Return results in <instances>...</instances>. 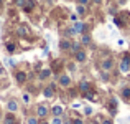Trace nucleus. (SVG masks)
<instances>
[{"label":"nucleus","instance_id":"obj_1","mask_svg":"<svg viewBox=\"0 0 130 124\" xmlns=\"http://www.w3.org/2000/svg\"><path fill=\"white\" fill-rule=\"evenodd\" d=\"M120 71H122V73H128V71H130V56H128V55H125L124 60H122Z\"/></svg>","mask_w":130,"mask_h":124},{"label":"nucleus","instance_id":"obj_2","mask_svg":"<svg viewBox=\"0 0 130 124\" xmlns=\"http://www.w3.org/2000/svg\"><path fill=\"white\" fill-rule=\"evenodd\" d=\"M28 27H25V25H20V27H17V35L18 36H22V38H26L28 36Z\"/></svg>","mask_w":130,"mask_h":124},{"label":"nucleus","instance_id":"obj_3","mask_svg":"<svg viewBox=\"0 0 130 124\" xmlns=\"http://www.w3.org/2000/svg\"><path fill=\"white\" fill-rule=\"evenodd\" d=\"M112 66H114V61H112L110 58H105V60L101 63V68H102L104 71H110V70H112Z\"/></svg>","mask_w":130,"mask_h":124},{"label":"nucleus","instance_id":"obj_4","mask_svg":"<svg viewBox=\"0 0 130 124\" xmlns=\"http://www.w3.org/2000/svg\"><path fill=\"white\" fill-rule=\"evenodd\" d=\"M73 28H74V32H76V33H84V32H86V23H83V22H76Z\"/></svg>","mask_w":130,"mask_h":124},{"label":"nucleus","instance_id":"obj_5","mask_svg":"<svg viewBox=\"0 0 130 124\" xmlns=\"http://www.w3.org/2000/svg\"><path fill=\"white\" fill-rule=\"evenodd\" d=\"M59 84L64 86V88H66V86H69V84H71V78L66 76V75H64V76H61V78H59Z\"/></svg>","mask_w":130,"mask_h":124},{"label":"nucleus","instance_id":"obj_6","mask_svg":"<svg viewBox=\"0 0 130 124\" xmlns=\"http://www.w3.org/2000/svg\"><path fill=\"white\" fill-rule=\"evenodd\" d=\"M23 8H25V12H30V10L35 8V0H26L25 5H23Z\"/></svg>","mask_w":130,"mask_h":124},{"label":"nucleus","instance_id":"obj_7","mask_svg":"<svg viewBox=\"0 0 130 124\" xmlns=\"http://www.w3.org/2000/svg\"><path fill=\"white\" fill-rule=\"evenodd\" d=\"M59 48H61V50H71V41L69 40H61Z\"/></svg>","mask_w":130,"mask_h":124},{"label":"nucleus","instance_id":"obj_8","mask_svg":"<svg viewBox=\"0 0 130 124\" xmlns=\"http://www.w3.org/2000/svg\"><path fill=\"white\" fill-rule=\"evenodd\" d=\"M15 78H17V81L18 83H23L26 80V73H23V71H18V73L15 75Z\"/></svg>","mask_w":130,"mask_h":124},{"label":"nucleus","instance_id":"obj_9","mask_svg":"<svg viewBox=\"0 0 130 124\" xmlns=\"http://www.w3.org/2000/svg\"><path fill=\"white\" fill-rule=\"evenodd\" d=\"M89 88H91V86H89V83H87V81H81V83H79V89H81L83 93H87V91H89Z\"/></svg>","mask_w":130,"mask_h":124},{"label":"nucleus","instance_id":"obj_10","mask_svg":"<svg viewBox=\"0 0 130 124\" xmlns=\"http://www.w3.org/2000/svg\"><path fill=\"white\" fill-rule=\"evenodd\" d=\"M84 60H86V53L83 50L76 51V61H84Z\"/></svg>","mask_w":130,"mask_h":124},{"label":"nucleus","instance_id":"obj_11","mask_svg":"<svg viewBox=\"0 0 130 124\" xmlns=\"http://www.w3.org/2000/svg\"><path fill=\"white\" fill-rule=\"evenodd\" d=\"M46 114H48V108H46V106H38V116L44 118Z\"/></svg>","mask_w":130,"mask_h":124},{"label":"nucleus","instance_id":"obj_12","mask_svg":"<svg viewBox=\"0 0 130 124\" xmlns=\"http://www.w3.org/2000/svg\"><path fill=\"white\" fill-rule=\"evenodd\" d=\"M7 108H8L10 113H13V111H17V109H18V104H17L15 101H10L8 104H7Z\"/></svg>","mask_w":130,"mask_h":124},{"label":"nucleus","instance_id":"obj_13","mask_svg":"<svg viewBox=\"0 0 130 124\" xmlns=\"http://www.w3.org/2000/svg\"><path fill=\"white\" fill-rule=\"evenodd\" d=\"M53 88H54V86H53V84H51V86H48V88H46V89H44V96H46V98H51V96H53V94H54V91H53Z\"/></svg>","mask_w":130,"mask_h":124},{"label":"nucleus","instance_id":"obj_14","mask_svg":"<svg viewBox=\"0 0 130 124\" xmlns=\"http://www.w3.org/2000/svg\"><path fill=\"white\" fill-rule=\"evenodd\" d=\"M51 111H53L54 116H61V114H63V108H61V106H53Z\"/></svg>","mask_w":130,"mask_h":124},{"label":"nucleus","instance_id":"obj_15","mask_svg":"<svg viewBox=\"0 0 130 124\" xmlns=\"http://www.w3.org/2000/svg\"><path fill=\"white\" fill-rule=\"evenodd\" d=\"M50 75H51V71H50V70H41V73H40V78H41V80H46Z\"/></svg>","mask_w":130,"mask_h":124},{"label":"nucleus","instance_id":"obj_16","mask_svg":"<svg viewBox=\"0 0 130 124\" xmlns=\"http://www.w3.org/2000/svg\"><path fill=\"white\" fill-rule=\"evenodd\" d=\"M5 124H17V122H15V116L8 114V116L5 118Z\"/></svg>","mask_w":130,"mask_h":124},{"label":"nucleus","instance_id":"obj_17","mask_svg":"<svg viewBox=\"0 0 130 124\" xmlns=\"http://www.w3.org/2000/svg\"><path fill=\"white\" fill-rule=\"evenodd\" d=\"M122 98H125V99L130 98V88H124V89H122Z\"/></svg>","mask_w":130,"mask_h":124},{"label":"nucleus","instance_id":"obj_18","mask_svg":"<svg viewBox=\"0 0 130 124\" xmlns=\"http://www.w3.org/2000/svg\"><path fill=\"white\" fill-rule=\"evenodd\" d=\"M86 98L89 99V101H95V99H97V96L94 94V93H91V91H87L86 93Z\"/></svg>","mask_w":130,"mask_h":124},{"label":"nucleus","instance_id":"obj_19","mask_svg":"<svg viewBox=\"0 0 130 124\" xmlns=\"http://www.w3.org/2000/svg\"><path fill=\"white\" fill-rule=\"evenodd\" d=\"M77 13H79V15H84V13H86V5H77Z\"/></svg>","mask_w":130,"mask_h":124},{"label":"nucleus","instance_id":"obj_20","mask_svg":"<svg viewBox=\"0 0 130 124\" xmlns=\"http://www.w3.org/2000/svg\"><path fill=\"white\" fill-rule=\"evenodd\" d=\"M71 50L76 53V51H79V50H81V45H79V43H73V45H71Z\"/></svg>","mask_w":130,"mask_h":124},{"label":"nucleus","instance_id":"obj_21","mask_svg":"<svg viewBox=\"0 0 130 124\" xmlns=\"http://www.w3.org/2000/svg\"><path fill=\"white\" fill-rule=\"evenodd\" d=\"M81 41H83V45H89V43H91V36H89V35H84Z\"/></svg>","mask_w":130,"mask_h":124},{"label":"nucleus","instance_id":"obj_22","mask_svg":"<svg viewBox=\"0 0 130 124\" xmlns=\"http://www.w3.org/2000/svg\"><path fill=\"white\" fill-rule=\"evenodd\" d=\"M7 50H8L10 53H13V51H15V45L13 43H7Z\"/></svg>","mask_w":130,"mask_h":124},{"label":"nucleus","instance_id":"obj_23","mask_svg":"<svg viewBox=\"0 0 130 124\" xmlns=\"http://www.w3.org/2000/svg\"><path fill=\"white\" fill-rule=\"evenodd\" d=\"M25 2H26V0H15L17 7H23V5H25Z\"/></svg>","mask_w":130,"mask_h":124},{"label":"nucleus","instance_id":"obj_24","mask_svg":"<svg viewBox=\"0 0 130 124\" xmlns=\"http://www.w3.org/2000/svg\"><path fill=\"white\" fill-rule=\"evenodd\" d=\"M26 124H38V121H36L35 118H30L28 121H26Z\"/></svg>","mask_w":130,"mask_h":124},{"label":"nucleus","instance_id":"obj_25","mask_svg":"<svg viewBox=\"0 0 130 124\" xmlns=\"http://www.w3.org/2000/svg\"><path fill=\"white\" fill-rule=\"evenodd\" d=\"M23 101L28 104V103H30V94H26V93H25V94H23Z\"/></svg>","mask_w":130,"mask_h":124},{"label":"nucleus","instance_id":"obj_26","mask_svg":"<svg viewBox=\"0 0 130 124\" xmlns=\"http://www.w3.org/2000/svg\"><path fill=\"white\" fill-rule=\"evenodd\" d=\"M101 76H102V80H104V81H107V80H109V75H107V71H104V73H102Z\"/></svg>","mask_w":130,"mask_h":124},{"label":"nucleus","instance_id":"obj_27","mask_svg":"<svg viewBox=\"0 0 130 124\" xmlns=\"http://www.w3.org/2000/svg\"><path fill=\"white\" fill-rule=\"evenodd\" d=\"M114 23H115V25H117V27H122V25H124V23H122V22H120V20H119V18H114Z\"/></svg>","mask_w":130,"mask_h":124},{"label":"nucleus","instance_id":"obj_28","mask_svg":"<svg viewBox=\"0 0 130 124\" xmlns=\"http://www.w3.org/2000/svg\"><path fill=\"white\" fill-rule=\"evenodd\" d=\"M87 2H89V0H77L79 5H87Z\"/></svg>","mask_w":130,"mask_h":124},{"label":"nucleus","instance_id":"obj_29","mask_svg":"<svg viewBox=\"0 0 130 124\" xmlns=\"http://www.w3.org/2000/svg\"><path fill=\"white\" fill-rule=\"evenodd\" d=\"M51 124H61V119H59V118H54V119H53V122H51Z\"/></svg>","mask_w":130,"mask_h":124},{"label":"nucleus","instance_id":"obj_30","mask_svg":"<svg viewBox=\"0 0 130 124\" xmlns=\"http://www.w3.org/2000/svg\"><path fill=\"white\" fill-rule=\"evenodd\" d=\"M84 113H86V114H91L92 109H91V108H86V109H84Z\"/></svg>","mask_w":130,"mask_h":124},{"label":"nucleus","instance_id":"obj_31","mask_svg":"<svg viewBox=\"0 0 130 124\" xmlns=\"http://www.w3.org/2000/svg\"><path fill=\"white\" fill-rule=\"evenodd\" d=\"M5 75V70H3V66H0V76H3Z\"/></svg>","mask_w":130,"mask_h":124},{"label":"nucleus","instance_id":"obj_32","mask_svg":"<svg viewBox=\"0 0 130 124\" xmlns=\"http://www.w3.org/2000/svg\"><path fill=\"white\" fill-rule=\"evenodd\" d=\"M73 124H84V122H83V121H81V119H76V121H74Z\"/></svg>","mask_w":130,"mask_h":124},{"label":"nucleus","instance_id":"obj_33","mask_svg":"<svg viewBox=\"0 0 130 124\" xmlns=\"http://www.w3.org/2000/svg\"><path fill=\"white\" fill-rule=\"evenodd\" d=\"M102 124H112V121H110V119H107V121H104Z\"/></svg>","mask_w":130,"mask_h":124},{"label":"nucleus","instance_id":"obj_34","mask_svg":"<svg viewBox=\"0 0 130 124\" xmlns=\"http://www.w3.org/2000/svg\"><path fill=\"white\" fill-rule=\"evenodd\" d=\"M92 2H94V3H101L102 0H92Z\"/></svg>","mask_w":130,"mask_h":124},{"label":"nucleus","instance_id":"obj_35","mask_svg":"<svg viewBox=\"0 0 130 124\" xmlns=\"http://www.w3.org/2000/svg\"><path fill=\"white\" fill-rule=\"evenodd\" d=\"M41 124H48V122H44V121H43V122H41Z\"/></svg>","mask_w":130,"mask_h":124},{"label":"nucleus","instance_id":"obj_36","mask_svg":"<svg viewBox=\"0 0 130 124\" xmlns=\"http://www.w3.org/2000/svg\"><path fill=\"white\" fill-rule=\"evenodd\" d=\"M66 124H73V122H66Z\"/></svg>","mask_w":130,"mask_h":124},{"label":"nucleus","instance_id":"obj_37","mask_svg":"<svg viewBox=\"0 0 130 124\" xmlns=\"http://www.w3.org/2000/svg\"><path fill=\"white\" fill-rule=\"evenodd\" d=\"M87 124H92V122H87Z\"/></svg>","mask_w":130,"mask_h":124},{"label":"nucleus","instance_id":"obj_38","mask_svg":"<svg viewBox=\"0 0 130 124\" xmlns=\"http://www.w3.org/2000/svg\"><path fill=\"white\" fill-rule=\"evenodd\" d=\"M0 3H2V0H0Z\"/></svg>","mask_w":130,"mask_h":124}]
</instances>
